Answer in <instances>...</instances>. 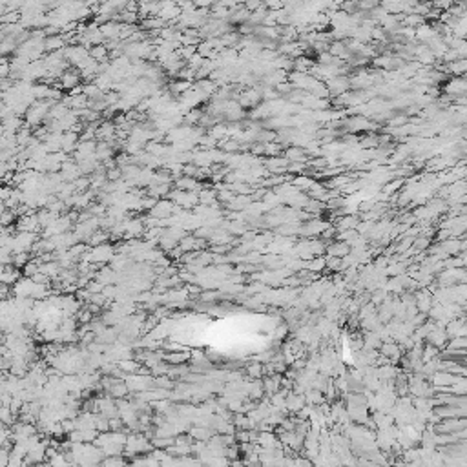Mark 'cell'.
<instances>
[{"mask_svg": "<svg viewBox=\"0 0 467 467\" xmlns=\"http://www.w3.org/2000/svg\"><path fill=\"white\" fill-rule=\"evenodd\" d=\"M97 431L99 432H110V420L102 414L97 412Z\"/></svg>", "mask_w": 467, "mask_h": 467, "instance_id": "7402d4cb", "label": "cell"}, {"mask_svg": "<svg viewBox=\"0 0 467 467\" xmlns=\"http://www.w3.org/2000/svg\"><path fill=\"white\" fill-rule=\"evenodd\" d=\"M39 212V210H37ZM41 225H39V219H37V214H30V216H22L17 219L15 223V230L17 232H39Z\"/></svg>", "mask_w": 467, "mask_h": 467, "instance_id": "5b68a950", "label": "cell"}, {"mask_svg": "<svg viewBox=\"0 0 467 467\" xmlns=\"http://www.w3.org/2000/svg\"><path fill=\"white\" fill-rule=\"evenodd\" d=\"M306 403L308 405H322L323 402V394L322 391H316V389H312V391L306 392Z\"/></svg>", "mask_w": 467, "mask_h": 467, "instance_id": "d6986e66", "label": "cell"}, {"mask_svg": "<svg viewBox=\"0 0 467 467\" xmlns=\"http://www.w3.org/2000/svg\"><path fill=\"white\" fill-rule=\"evenodd\" d=\"M188 434H190L196 442H210L212 438L216 436V431L212 427H199V425H192L188 429Z\"/></svg>", "mask_w": 467, "mask_h": 467, "instance_id": "9c48e42d", "label": "cell"}, {"mask_svg": "<svg viewBox=\"0 0 467 467\" xmlns=\"http://www.w3.org/2000/svg\"><path fill=\"white\" fill-rule=\"evenodd\" d=\"M153 387L165 389V391H174L176 389V380H172L170 376H157L153 378Z\"/></svg>", "mask_w": 467, "mask_h": 467, "instance_id": "4fadbf2b", "label": "cell"}, {"mask_svg": "<svg viewBox=\"0 0 467 467\" xmlns=\"http://www.w3.org/2000/svg\"><path fill=\"white\" fill-rule=\"evenodd\" d=\"M286 155L290 157L292 161H305L303 150H299V148H290V150H286Z\"/></svg>", "mask_w": 467, "mask_h": 467, "instance_id": "603a6c76", "label": "cell"}, {"mask_svg": "<svg viewBox=\"0 0 467 467\" xmlns=\"http://www.w3.org/2000/svg\"><path fill=\"white\" fill-rule=\"evenodd\" d=\"M81 82H82L81 71L75 70V68H70V70L66 71L64 75L59 79V82H57V84H61L62 90L71 91V90H75V88H79V86H82Z\"/></svg>", "mask_w": 467, "mask_h": 467, "instance_id": "3957f363", "label": "cell"}, {"mask_svg": "<svg viewBox=\"0 0 467 467\" xmlns=\"http://www.w3.org/2000/svg\"><path fill=\"white\" fill-rule=\"evenodd\" d=\"M153 451V445H151L150 438L146 436L144 432H131L128 434V442L124 447V456L126 458H137L142 456V454H150Z\"/></svg>", "mask_w": 467, "mask_h": 467, "instance_id": "6da1fadb", "label": "cell"}, {"mask_svg": "<svg viewBox=\"0 0 467 467\" xmlns=\"http://www.w3.org/2000/svg\"><path fill=\"white\" fill-rule=\"evenodd\" d=\"M31 261V252H22V254H13V266L22 270L28 263Z\"/></svg>", "mask_w": 467, "mask_h": 467, "instance_id": "2e32d148", "label": "cell"}, {"mask_svg": "<svg viewBox=\"0 0 467 467\" xmlns=\"http://www.w3.org/2000/svg\"><path fill=\"white\" fill-rule=\"evenodd\" d=\"M245 372L248 374L250 380H259L265 374V365H261V363H250V365H246Z\"/></svg>", "mask_w": 467, "mask_h": 467, "instance_id": "5bb4252c", "label": "cell"}, {"mask_svg": "<svg viewBox=\"0 0 467 467\" xmlns=\"http://www.w3.org/2000/svg\"><path fill=\"white\" fill-rule=\"evenodd\" d=\"M0 77L2 79H10L11 75V61L8 59V57H2V61H0Z\"/></svg>", "mask_w": 467, "mask_h": 467, "instance_id": "44dd1931", "label": "cell"}, {"mask_svg": "<svg viewBox=\"0 0 467 467\" xmlns=\"http://www.w3.org/2000/svg\"><path fill=\"white\" fill-rule=\"evenodd\" d=\"M33 281L37 283V285H51V279L46 274H42V272H39V274H35V276L31 277Z\"/></svg>", "mask_w": 467, "mask_h": 467, "instance_id": "cb8c5ba5", "label": "cell"}, {"mask_svg": "<svg viewBox=\"0 0 467 467\" xmlns=\"http://www.w3.org/2000/svg\"><path fill=\"white\" fill-rule=\"evenodd\" d=\"M117 137V124L115 121H102L101 126L97 128V141L110 142Z\"/></svg>", "mask_w": 467, "mask_h": 467, "instance_id": "8992f818", "label": "cell"}, {"mask_svg": "<svg viewBox=\"0 0 467 467\" xmlns=\"http://www.w3.org/2000/svg\"><path fill=\"white\" fill-rule=\"evenodd\" d=\"M174 186H176L177 190H183V192H199L205 190V185H203L201 181H197V179H194V177H186V176H181L177 177L176 181H174Z\"/></svg>", "mask_w": 467, "mask_h": 467, "instance_id": "277c9868", "label": "cell"}, {"mask_svg": "<svg viewBox=\"0 0 467 467\" xmlns=\"http://www.w3.org/2000/svg\"><path fill=\"white\" fill-rule=\"evenodd\" d=\"M176 246H179V243L176 241V239H172V237L168 236H163L161 239H159V248H161L165 254H168V252H172Z\"/></svg>", "mask_w": 467, "mask_h": 467, "instance_id": "ac0fdd59", "label": "cell"}, {"mask_svg": "<svg viewBox=\"0 0 467 467\" xmlns=\"http://www.w3.org/2000/svg\"><path fill=\"white\" fill-rule=\"evenodd\" d=\"M382 354H385V356L392 358V360H396L398 354H400V349H398V345H394V343H383L382 345Z\"/></svg>", "mask_w": 467, "mask_h": 467, "instance_id": "ffe728a7", "label": "cell"}, {"mask_svg": "<svg viewBox=\"0 0 467 467\" xmlns=\"http://www.w3.org/2000/svg\"><path fill=\"white\" fill-rule=\"evenodd\" d=\"M124 383L128 385L130 392L139 394V392L153 389V376L151 374H128L124 378Z\"/></svg>", "mask_w": 467, "mask_h": 467, "instance_id": "7a4b0ae2", "label": "cell"}, {"mask_svg": "<svg viewBox=\"0 0 467 467\" xmlns=\"http://www.w3.org/2000/svg\"><path fill=\"white\" fill-rule=\"evenodd\" d=\"M22 277H24V274H22V270H19V268H15V266H13V265H10V266H2V274H0V281L4 283V285L15 286L17 283L21 281Z\"/></svg>", "mask_w": 467, "mask_h": 467, "instance_id": "52a82bcc", "label": "cell"}, {"mask_svg": "<svg viewBox=\"0 0 467 467\" xmlns=\"http://www.w3.org/2000/svg\"><path fill=\"white\" fill-rule=\"evenodd\" d=\"M108 239H110V230H102V228H101V230H97L95 234H93V236L88 239V243H86V245L90 246V248H95V246L104 245Z\"/></svg>", "mask_w": 467, "mask_h": 467, "instance_id": "7c38bea8", "label": "cell"}, {"mask_svg": "<svg viewBox=\"0 0 467 467\" xmlns=\"http://www.w3.org/2000/svg\"><path fill=\"white\" fill-rule=\"evenodd\" d=\"M113 153H115V150L111 148L110 142H104V141H99V144H97V159L101 163L108 161V159H113Z\"/></svg>", "mask_w": 467, "mask_h": 467, "instance_id": "30bf717a", "label": "cell"}, {"mask_svg": "<svg viewBox=\"0 0 467 467\" xmlns=\"http://www.w3.org/2000/svg\"><path fill=\"white\" fill-rule=\"evenodd\" d=\"M130 465L131 467H161V463L157 462L151 454H142V456L133 458L130 462Z\"/></svg>", "mask_w": 467, "mask_h": 467, "instance_id": "8fae6325", "label": "cell"}, {"mask_svg": "<svg viewBox=\"0 0 467 467\" xmlns=\"http://www.w3.org/2000/svg\"><path fill=\"white\" fill-rule=\"evenodd\" d=\"M102 465L104 467H128L130 463L126 462V456L122 454V456H108L102 462Z\"/></svg>", "mask_w": 467, "mask_h": 467, "instance_id": "e0dca14e", "label": "cell"}, {"mask_svg": "<svg viewBox=\"0 0 467 467\" xmlns=\"http://www.w3.org/2000/svg\"><path fill=\"white\" fill-rule=\"evenodd\" d=\"M48 463L50 467H71V462L66 458L64 452H55L53 456L48 458Z\"/></svg>", "mask_w": 467, "mask_h": 467, "instance_id": "9a60e30c", "label": "cell"}, {"mask_svg": "<svg viewBox=\"0 0 467 467\" xmlns=\"http://www.w3.org/2000/svg\"><path fill=\"white\" fill-rule=\"evenodd\" d=\"M163 360H165L168 365H186L190 363L192 360V351H177V352H165L163 354Z\"/></svg>", "mask_w": 467, "mask_h": 467, "instance_id": "ba28073f", "label": "cell"}]
</instances>
